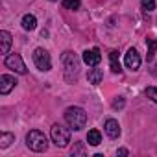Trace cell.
Masks as SVG:
<instances>
[{"instance_id": "52a82bcc", "label": "cell", "mask_w": 157, "mask_h": 157, "mask_svg": "<svg viewBox=\"0 0 157 157\" xmlns=\"http://www.w3.org/2000/svg\"><path fill=\"white\" fill-rule=\"evenodd\" d=\"M17 83H19V82L15 80V76L2 74V76H0V94H2V96L10 94V93L15 89V85H17Z\"/></svg>"}, {"instance_id": "7402d4cb", "label": "cell", "mask_w": 157, "mask_h": 157, "mask_svg": "<svg viewBox=\"0 0 157 157\" xmlns=\"http://www.w3.org/2000/svg\"><path fill=\"white\" fill-rule=\"evenodd\" d=\"M117 153H118V155H128V150H126V148H120Z\"/></svg>"}, {"instance_id": "ac0fdd59", "label": "cell", "mask_w": 157, "mask_h": 157, "mask_svg": "<svg viewBox=\"0 0 157 157\" xmlns=\"http://www.w3.org/2000/svg\"><path fill=\"white\" fill-rule=\"evenodd\" d=\"M155 50H157V39H148V61L153 57Z\"/></svg>"}, {"instance_id": "5b68a950", "label": "cell", "mask_w": 157, "mask_h": 157, "mask_svg": "<svg viewBox=\"0 0 157 157\" xmlns=\"http://www.w3.org/2000/svg\"><path fill=\"white\" fill-rule=\"evenodd\" d=\"M33 63L39 70L43 72H48L52 68V59H50V54L44 50V48H35L33 50Z\"/></svg>"}, {"instance_id": "e0dca14e", "label": "cell", "mask_w": 157, "mask_h": 157, "mask_svg": "<svg viewBox=\"0 0 157 157\" xmlns=\"http://www.w3.org/2000/svg\"><path fill=\"white\" fill-rule=\"evenodd\" d=\"M80 6H82L80 0H63V8H65V10L76 11V10H80Z\"/></svg>"}, {"instance_id": "30bf717a", "label": "cell", "mask_w": 157, "mask_h": 157, "mask_svg": "<svg viewBox=\"0 0 157 157\" xmlns=\"http://www.w3.org/2000/svg\"><path fill=\"white\" fill-rule=\"evenodd\" d=\"M104 129H105L107 137H111V139H118L120 137V124L115 118H107L105 124H104Z\"/></svg>"}, {"instance_id": "8992f818", "label": "cell", "mask_w": 157, "mask_h": 157, "mask_svg": "<svg viewBox=\"0 0 157 157\" xmlns=\"http://www.w3.org/2000/svg\"><path fill=\"white\" fill-rule=\"evenodd\" d=\"M4 63H6V67L10 70H13L17 74H26L28 72V68H26V65H24V61H22V57L19 54H10Z\"/></svg>"}, {"instance_id": "ba28073f", "label": "cell", "mask_w": 157, "mask_h": 157, "mask_svg": "<svg viewBox=\"0 0 157 157\" xmlns=\"http://www.w3.org/2000/svg\"><path fill=\"white\" fill-rule=\"evenodd\" d=\"M124 63H126V67L129 70H133V72L139 70L140 68V56H139V52L135 48H129L128 54H126V57H124Z\"/></svg>"}, {"instance_id": "ffe728a7", "label": "cell", "mask_w": 157, "mask_h": 157, "mask_svg": "<svg viewBox=\"0 0 157 157\" xmlns=\"http://www.w3.org/2000/svg\"><path fill=\"white\" fill-rule=\"evenodd\" d=\"M146 96H148L153 104H157V87H148V89H146Z\"/></svg>"}, {"instance_id": "603a6c76", "label": "cell", "mask_w": 157, "mask_h": 157, "mask_svg": "<svg viewBox=\"0 0 157 157\" xmlns=\"http://www.w3.org/2000/svg\"><path fill=\"white\" fill-rule=\"evenodd\" d=\"M155 74H157V65H155Z\"/></svg>"}, {"instance_id": "6da1fadb", "label": "cell", "mask_w": 157, "mask_h": 157, "mask_svg": "<svg viewBox=\"0 0 157 157\" xmlns=\"http://www.w3.org/2000/svg\"><path fill=\"white\" fill-rule=\"evenodd\" d=\"M61 61H63V67H65V80L68 83H74L78 74H80V57H78L74 52L67 50L63 54Z\"/></svg>"}, {"instance_id": "5bb4252c", "label": "cell", "mask_w": 157, "mask_h": 157, "mask_svg": "<svg viewBox=\"0 0 157 157\" xmlns=\"http://www.w3.org/2000/svg\"><path fill=\"white\" fill-rule=\"evenodd\" d=\"M87 140H89L91 146H98V144L102 142V135H100V131H98V129H89V133H87Z\"/></svg>"}, {"instance_id": "8fae6325", "label": "cell", "mask_w": 157, "mask_h": 157, "mask_svg": "<svg viewBox=\"0 0 157 157\" xmlns=\"http://www.w3.org/2000/svg\"><path fill=\"white\" fill-rule=\"evenodd\" d=\"M10 46H11V33L6 32V30H2V32H0V52L8 54Z\"/></svg>"}, {"instance_id": "9a60e30c", "label": "cell", "mask_w": 157, "mask_h": 157, "mask_svg": "<svg viewBox=\"0 0 157 157\" xmlns=\"http://www.w3.org/2000/svg\"><path fill=\"white\" fill-rule=\"evenodd\" d=\"M109 61H111V70H113V72H120V70H122V68H120V61H118V52H117V50L109 52Z\"/></svg>"}, {"instance_id": "277c9868", "label": "cell", "mask_w": 157, "mask_h": 157, "mask_svg": "<svg viewBox=\"0 0 157 157\" xmlns=\"http://www.w3.org/2000/svg\"><path fill=\"white\" fill-rule=\"evenodd\" d=\"M50 139L57 148H67L70 142V131L61 124H54L50 129Z\"/></svg>"}, {"instance_id": "d6986e66", "label": "cell", "mask_w": 157, "mask_h": 157, "mask_svg": "<svg viewBox=\"0 0 157 157\" xmlns=\"http://www.w3.org/2000/svg\"><path fill=\"white\" fill-rule=\"evenodd\" d=\"M140 6H142L144 11H153L155 10V0H142Z\"/></svg>"}, {"instance_id": "4fadbf2b", "label": "cell", "mask_w": 157, "mask_h": 157, "mask_svg": "<svg viewBox=\"0 0 157 157\" xmlns=\"http://www.w3.org/2000/svg\"><path fill=\"white\" fill-rule=\"evenodd\" d=\"M21 24H22V28H24V30L32 32V30H35V28H37V19H35V15H30V13H28V15H24V17H22V22H21Z\"/></svg>"}, {"instance_id": "7a4b0ae2", "label": "cell", "mask_w": 157, "mask_h": 157, "mask_svg": "<svg viewBox=\"0 0 157 157\" xmlns=\"http://www.w3.org/2000/svg\"><path fill=\"white\" fill-rule=\"evenodd\" d=\"M65 120H67V124H68L72 129L80 131V129H83L85 124H87V113H85L82 107H68V109L65 111Z\"/></svg>"}, {"instance_id": "44dd1931", "label": "cell", "mask_w": 157, "mask_h": 157, "mask_svg": "<svg viewBox=\"0 0 157 157\" xmlns=\"http://www.w3.org/2000/svg\"><path fill=\"white\" fill-rule=\"evenodd\" d=\"M124 104H126V100H124L122 96H117V98L113 100V107H115V109H122Z\"/></svg>"}, {"instance_id": "9c48e42d", "label": "cell", "mask_w": 157, "mask_h": 157, "mask_svg": "<svg viewBox=\"0 0 157 157\" xmlns=\"http://www.w3.org/2000/svg\"><path fill=\"white\" fill-rule=\"evenodd\" d=\"M82 59H83L85 65H89V67H98V63L102 61V54H100L98 48H91V50H85V52H83Z\"/></svg>"}, {"instance_id": "cb8c5ba5", "label": "cell", "mask_w": 157, "mask_h": 157, "mask_svg": "<svg viewBox=\"0 0 157 157\" xmlns=\"http://www.w3.org/2000/svg\"><path fill=\"white\" fill-rule=\"evenodd\" d=\"M50 2H56V0H50Z\"/></svg>"}, {"instance_id": "3957f363", "label": "cell", "mask_w": 157, "mask_h": 157, "mask_svg": "<svg viewBox=\"0 0 157 157\" xmlns=\"http://www.w3.org/2000/svg\"><path fill=\"white\" fill-rule=\"evenodd\" d=\"M26 146L32 150V151H46L48 150V139L44 137V133H41L39 129H32L28 135H26Z\"/></svg>"}, {"instance_id": "7c38bea8", "label": "cell", "mask_w": 157, "mask_h": 157, "mask_svg": "<svg viewBox=\"0 0 157 157\" xmlns=\"http://www.w3.org/2000/svg\"><path fill=\"white\" fill-rule=\"evenodd\" d=\"M87 80H89V83H93V85H98V83H102V80H104V72H102V68H91L89 70V74H87Z\"/></svg>"}, {"instance_id": "2e32d148", "label": "cell", "mask_w": 157, "mask_h": 157, "mask_svg": "<svg viewBox=\"0 0 157 157\" xmlns=\"http://www.w3.org/2000/svg\"><path fill=\"white\" fill-rule=\"evenodd\" d=\"M15 140V135L13 133H2V135H0V148H8L11 142Z\"/></svg>"}]
</instances>
